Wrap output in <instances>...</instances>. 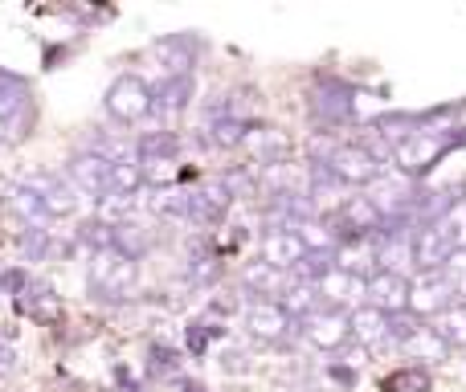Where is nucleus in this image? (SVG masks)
<instances>
[{
    "label": "nucleus",
    "instance_id": "1",
    "mask_svg": "<svg viewBox=\"0 0 466 392\" xmlns=\"http://www.w3.org/2000/svg\"><path fill=\"white\" fill-rule=\"evenodd\" d=\"M139 286V262L127 254H119V249H98V254H90V270H86V290L90 298H98V303H123V298H131Z\"/></svg>",
    "mask_w": 466,
    "mask_h": 392
},
{
    "label": "nucleus",
    "instance_id": "10",
    "mask_svg": "<svg viewBox=\"0 0 466 392\" xmlns=\"http://www.w3.org/2000/svg\"><path fill=\"white\" fill-rule=\"evenodd\" d=\"M16 311L29 315V319L41 323V327H57V323L66 319L62 295H57L46 278H33V274H29V282L21 286V295H16Z\"/></svg>",
    "mask_w": 466,
    "mask_h": 392
},
{
    "label": "nucleus",
    "instance_id": "32",
    "mask_svg": "<svg viewBox=\"0 0 466 392\" xmlns=\"http://www.w3.org/2000/svg\"><path fill=\"white\" fill-rule=\"evenodd\" d=\"M426 385H430V377L421 368H410V372H401V377L393 380V388H413V392H421Z\"/></svg>",
    "mask_w": 466,
    "mask_h": 392
},
{
    "label": "nucleus",
    "instance_id": "9",
    "mask_svg": "<svg viewBox=\"0 0 466 392\" xmlns=\"http://www.w3.org/2000/svg\"><path fill=\"white\" fill-rule=\"evenodd\" d=\"M233 205V193L226 185V176H213V180H197L193 188H188V225H221L226 221Z\"/></svg>",
    "mask_w": 466,
    "mask_h": 392
},
{
    "label": "nucleus",
    "instance_id": "7",
    "mask_svg": "<svg viewBox=\"0 0 466 392\" xmlns=\"http://www.w3.org/2000/svg\"><path fill=\"white\" fill-rule=\"evenodd\" d=\"M299 331H303V339L311 347H319V352H336V347H344L348 339H352V315L336 311V307H319L315 315L299 319Z\"/></svg>",
    "mask_w": 466,
    "mask_h": 392
},
{
    "label": "nucleus",
    "instance_id": "8",
    "mask_svg": "<svg viewBox=\"0 0 466 392\" xmlns=\"http://www.w3.org/2000/svg\"><path fill=\"white\" fill-rule=\"evenodd\" d=\"M147 57L156 62V74L160 82H172V78H193V65H197V37L188 33H172V37H160Z\"/></svg>",
    "mask_w": 466,
    "mask_h": 392
},
{
    "label": "nucleus",
    "instance_id": "16",
    "mask_svg": "<svg viewBox=\"0 0 466 392\" xmlns=\"http://www.w3.org/2000/svg\"><path fill=\"white\" fill-rule=\"evenodd\" d=\"M241 147L254 160V168H274V164H287V156H290V139L279 127H249Z\"/></svg>",
    "mask_w": 466,
    "mask_h": 392
},
{
    "label": "nucleus",
    "instance_id": "15",
    "mask_svg": "<svg viewBox=\"0 0 466 392\" xmlns=\"http://www.w3.org/2000/svg\"><path fill=\"white\" fill-rule=\"evenodd\" d=\"M258 249H262V262L279 266V270H287V274H295L307 257V246L295 229H266Z\"/></svg>",
    "mask_w": 466,
    "mask_h": 392
},
{
    "label": "nucleus",
    "instance_id": "29",
    "mask_svg": "<svg viewBox=\"0 0 466 392\" xmlns=\"http://www.w3.org/2000/svg\"><path fill=\"white\" fill-rule=\"evenodd\" d=\"M434 225L446 233V241H451L454 249H466V200H459V205H454L451 213L438 216Z\"/></svg>",
    "mask_w": 466,
    "mask_h": 392
},
{
    "label": "nucleus",
    "instance_id": "27",
    "mask_svg": "<svg viewBox=\"0 0 466 392\" xmlns=\"http://www.w3.org/2000/svg\"><path fill=\"white\" fill-rule=\"evenodd\" d=\"M430 327L442 336V344L446 347H466V303H454V307H446L442 315H438Z\"/></svg>",
    "mask_w": 466,
    "mask_h": 392
},
{
    "label": "nucleus",
    "instance_id": "13",
    "mask_svg": "<svg viewBox=\"0 0 466 392\" xmlns=\"http://www.w3.org/2000/svg\"><path fill=\"white\" fill-rule=\"evenodd\" d=\"M319 295H323V303L328 307H336V311H348V307H364L369 303V278H356V274H348V270H331V274H323L319 282Z\"/></svg>",
    "mask_w": 466,
    "mask_h": 392
},
{
    "label": "nucleus",
    "instance_id": "26",
    "mask_svg": "<svg viewBox=\"0 0 466 392\" xmlns=\"http://www.w3.org/2000/svg\"><path fill=\"white\" fill-rule=\"evenodd\" d=\"M401 347L413 356V360H421V364H438V360H446V352H451L434 327H418Z\"/></svg>",
    "mask_w": 466,
    "mask_h": 392
},
{
    "label": "nucleus",
    "instance_id": "31",
    "mask_svg": "<svg viewBox=\"0 0 466 392\" xmlns=\"http://www.w3.org/2000/svg\"><path fill=\"white\" fill-rule=\"evenodd\" d=\"M13 364H16V339H13V331L0 323V380L13 372Z\"/></svg>",
    "mask_w": 466,
    "mask_h": 392
},
{
    "label": "nucleus",
    "instance_id": "30",
    "mask_svg": "<svg viewBox=\"0 0 466 392\" xmlns=\"http://www.w3.org/2000/svg\"><path fill=\"white\" fill-rule=\"evenodd\" d=\"M442 274H446V282L454 286V295L466 298V249H459V254L442 266Z\"/></svg>",
    "mask_w": 466,
    "mask_h": 392
},
{
    "label": "nucleus",
    "instance_id": "4",
    "mask_svg": "<svg viewBox=\"0 0 466 392\" xmlns=\"http://www.w3.org/2000/svg\"><path fill=\"white\" fill-rule=\"evenodd\" d=\"M21 185L29 188L33 196L46 205L49 221H62V216H74L78 213V200L82 193L70 185V176H62V172H49V168H33L21 176Z\"/></svg>",
    "mask_w": 466,
    "mask_h": 392
},
{
    "label": "nucleus",
    "instance_id": "12",
    "mask_svg": "<svg viewBox=\"0 0 466 392\" xmlns=\"http://www.w3.org/2000/svg\"><path fill=\"white\" fill-rule=\"evenodd\" d=\"M442 152H446L442 136H438V131H426V127H421L418 136H410L405 144L393 147V168L405 172V176H421V172H426Z\"/></svg>",
    "mask_w": 466,
    "mask_h": 392
},
{
    "label": "nucleus",
    "instance_id": "21",
    "mask_svg": "<svg viewBox=\"0 0 466 392\" xmlns=\"http://www.w3.org/2000/svg\"><path fill=\"white\" fill-rule=\"evenodd\" d=\"M111 246L119 249V254H127V257L139 262L147 249H156V229L147 221H139V216H131V221L111 225Z\"/></svg>",
    "mask_w": 466,
    "mask_h": 392
},
{
    "label": "nucleus",
    "instance_id": "20",
    "mask_svg": "<svg viewBox=\"0 0 466 392\" xmlns=\"http://www.w3.org/2000/svg\"><path fill=\"white\" fill-rule=\"evenodd\" d=\"M311 106H315V115H319L323 123H344V119H352V106H356L352 86H344V82H336V78H319Z\"/></svg>",
    "mask_w": 466,
    "mask_h": 392
},
{
    "label": "nucleus",
    "instance_id": "11",
    "mask_svg": "<svg viewBox=\"0 0 466 392\" xmlns=\"http://www.w3.org/2000/svg\"><path fill=\"white\" fill-rule=\"evenodd\" d=\"M454 286L446 282L442 270H430V274H418V278L410 282V315H418V319H438V315L446 311V307H454Z\"/></svg>",
    "mask_w": 466,
    "mask_h": 392
},
{
    "label": "nucleus",
    "instance_id": "28",
    "mask_svg": "<svg viewBox=\"0 0 466 392\" xmlns=\"http://www.w3.org/2000/svg\"><path fill=\"white\" fill-rule=\"evenodd\" d=\"M188 282H193V286H205V282H213L221 274V257L213 254V249H201V254H193L188 257Z\"/></svg>",
    "mask_w": 466,
    "mask_h": 392
},
{
    "label": "nucleus",
    "instance_id": "19",
    "mask_svg": "<svg viewBox=\"0 0 466 392\" xmlns=\"http://www.w3.org/2000/svg\"><path fill=\"white\" fill-rule=\"evenodd\" d=\"M352 339L360 347H385L393 344V315L377 311V307H356L352 311Z\"/></svg>",
    "mask_w": 466,
    "mask_h": 392
},
{
    "label": "nucleus",
    "instance_id": "2",
    "mask_svg": "<svg viewBox=\"0 0 466 392\" xmlns=\"http://www.w3.org/2000/svg\"><path fill=\"white\" fill-rule=\"evenodd\" d=\"M33 123H37V98L33 86L16 74L0 70V144L16 147L33 136Z\"/></svg>",
    "mask_w": 466,
    "mask_h": 392
},
{
    "label": "nucleus",
    "instance_id": "24",
    "mask_svg": "<svg viewBox=\"0 0 466 392\" xmlns=\"http://www.w3.org/2000/svg\"><path fill=\"white\" fill-rule=\"evenodd\" d=\"M147 213L156 216V221H180L188 225V188H156L152 196H147Z\"/></svg>",
    "mask_w": 466,
    "mask_h": 392
},
{
    "label": "nucleus",
    "instance_id": "22",
    "mask_svg": "<svg viewBox=\"0 0 466 392\" xmlns=\"http://www.w3.org/2000/svg\"><path fill=\"white\" fill-rule=\"evenodd\" d=\"M5 208L25 225V229H46V225H54L49 221V213H46V205H41V200L21 185V180L5 188Z\"/></svg>",
    "mask_w": 466,
    "mask_h": 392
},
{
    "label": "nucleus",
    "instance_id": "14",
    "mask_svg": "<svg viewBox=\"0 0 466 392\" xmlns=\"http://www.w3.org/2000/svg\"><path fill=\"white\" fill-rule=\"evenodd\" d=\"M369 307L385 315H405L410 311V278L393 270H377L369 278Z\"/></svg>",
    "mask_w": 466,
    "mask_h": 392
},
{
    "label": "nucleus",
    "instance_id": "6",
    "mask_svg": "<svg viewBox=\"0 0 466 392\" xmlns=\"http://www.w3.org/2000/svg\"><path fill=\"white\" fill-rule=\"evenodd\" d=\"M66 176H70V185L78 188L82 196L106 200V196H111V185H115V164L106 160V156L82 147V152L70 156V164H66Z\"/></svg>",
    "mask_w": 466,
    "mask_h": 392
},
{
    "label": "nucleus",
    "instance_id": "17",
    "mask_svg": "<svg viewBox=\"0 0 466 392\" xmlns=\"http://www.w3.org/2000/svg\"><path fill=\"white\" fill-rule=\"evenodd\" d=\"M295 274H287V270H279V266H270V262H249L246 270H241V286L249 290V295H274L282 303V298L290 295V286H295Z\"/></svg>",
    "mask_w": 466,
    "mask_h": 392
},
{
    "label": "nucleus",
    "instance_id": "25",
    "mask_svg": "<svg viewBox=\"0 0 466 392\" xmlns=\"http://www.w3.org/2000/svg\"><path fill=\"white\" fill-rule=\"evenodd\" d=\"M136 147H139V164H147V160H177V152H180V136L177 131H147V136H139L136 139Z\"/></svg>",
    "mask_w": 466,
    "mask_h": 392
},
{
    "label": "nucleus",
    "instance_id": "18",
    "mask_svg": "<svg viewBox=\"0 0 466 392\" xmlns=\"http://www.w3.org/2000/svg\"><path fill=\"white\" fill-rule=\"evenodd\" d=\"M459 254V249L446 241V233L438 229V225H421L418 233H413V257H418V270L430 274V270H442L451 257Z\"/></svg>",
    "mask_w": 466,
    "mask_h": 392
},
{
    "label": "nucleus",
    "instance_id": "3",
    "mask_svg": "<svg viewBox=\"0 0 466 392\" xmlns=\"http://www.w3.org/2000/svg\"><path fill=\"white\" fill-rule=\"evenodd\" d=\"M106 115L115 123H139L152 115V103H156V90L147 86L139 74H119V78L106 86Z\"/></svg>",
    "mask_w": 466,
    "mask_h": 392
},
{
    "label": "nucleus",
    "instance_id": "23",
    "mask_svg": "<svg viewBox=\"0 0 466 392\" xmlns=\"http://www.w3.org/2000/svg\"><path fill=\"white\" fill-rule=\"evenodd\" d=\"M152 90H156V103H152V111L160 115V119H177V115L188 106V98H193V78L156 82Z\"/></svg>",
    "mask_w": 466,
    "mask_h": 392
},
{
    "label": "nucleus",
    "instance_id": "5",
    "mask_svg": "<svg viewBox=\"0 0 466 392\" xmlns=\"http://www.w3.org/2000/svg\"><path fill=\"white\" fill-rule=\"evenodd\" d=\"M241 327L262 344H282L295 331V315L279 303V298H249L241 311Z\"/></svg>",
    "mask_w": 466,
    "mask_h": 392
}]
</instances>
